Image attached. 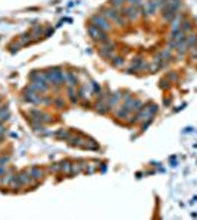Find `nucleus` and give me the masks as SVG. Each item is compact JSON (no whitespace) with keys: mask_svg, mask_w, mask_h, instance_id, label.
Listing matches in <instances>:
<instances>
[{"mask_svg":"<svg viewBox=\"0 0 197 220\" xmlns=\"http://www.w3.org/2000/svg\"><path fill=\"white\" fill-rule=\"evenodd\" d=\"M9 110H7V107H4V109L0 111V122H3V120H7L9 119Z\"/></svg>","mask_w":197,"mask_h":220,"instance_id":"nucleus-5","label":"nucleus"},{"mask_svg":"<svg viewBox=\"0 0 197 220\" xmlns=\"http://www.w3.org/2000/svg\"><path fill=\"white\" fill-rule=\"evenodd\" d=\"M124 15H125V16H128L130 19H135V18L138 16V13H137V9H135L134 6H131V7L125 9V10H124Z\"/></svg>","mask_w":197,"mask_h":220,"instance_id":"nucleus-3","label":"nucleus"},{"mask_svg":"<svg viewBox=\"0 0 197 220\" xmlns=\"http://www.w3.org/2000/svg\"><path fill=\"white\" fill-rule=\"evenodd\" d=\"M18 176V179L21 181V184L22 185H27V184H31V181H32V176L29 175V172L28 170H24V172H21L19 175H16Z\"/></svg>","mask_w":197,"mask_h":220,"instance_id":"nucleus-2","label":"nucleus"},{"mask_svg":"<svg viewBox=\"0 0 197 220\" xmlns=\"http://www.w3.org/2000/svg\"><path fill=\"white\" fill-rule=\"evenodd\" d=\"M9 159H10L9 156H1L0 157V166H6L7 161H9Z\"/></svg>","mask_w":197,"mask_h":220,"instance_id":"nucleus-8","label":"nucleus"},{"mask_svg":"<svg viewBox=\"0 0 197 220\" xmlns=\"http://www.w3.org/2000/svg\"><path fill=\"white\" fill-rule=\"evenodd\" d=\"M115 60H113V66H121L122 63H124V59H121V57H113Z\"/></svg>","mask_w":197,"mask_h":220,"instance_id":"nucleus-10","label":"nucleus"},{"mask_svg":"<svg viewBox=\"0 0 197 220\" xmlns=\"http://www.w3.org/2000/svg\"><path fill=\"white\" fill-rule=\"evenodd\" d=\"M4 173H6V167H4V166H0V178L4 176Z\"/></svg>","mask_w":197,"mask_h":220,"instance_id":"nucleus-13","label":"nucleus"},{"mask_svg":"<svg viewBox=\"0 0 197 220\" xmlns=\"http://www.w3.org/2000/svg\"><path fill=\"white\" fill-rule=\"evenodd\" d=\"M91 24H93L94 26H97L99 29H102V31H109V28H110V24H109L107 19H105L102 15H94V16L91 18Z\"/></svg>","mask_w":197,"mask_h":220,"instance_id":"nucleus-1","label":"nucleus"},{"mask_svg":"<svg viewBox=\"0 0 197 220\" xmlns=\"http://www.w3.org/2000/svg\"><path fill=\"white\" fill-rule=\"evenodd\" d=\"M56 135H57V138H60V139H68V138H69V134H68L66 131H63V129H60Z\"/></svg>","mask_w":197,"mask_h":220,"instance_id":"nucleus-7","label":"nucleus"},{"mask_svg":"<svg viewBox=\"0 0 197 220\" xmlns=\"http://www.w3.org/2000/svg\"><path fill=\"white\" fill-rule=\"evenodd\" d=\"M28 172H29V175L32 176V179H41V178H43V172H41V169H38V167H31Z\"/></svg>","mask_w":197,"mask_h":220,"instance_id":"nucleus-4","label":"nucleus"},{"mask_svg":"<svg viewBox=\"0 0 197 220\" xmlns=\"http://www.w3.org/2000/svg\"><path fill=\"white\" fill-rule=\"evenodd\" d=\"M188 28H190V22H186L184 26H183V29H188Z\"/></svg>","mask_w":197,"mask_h":220,"instance_id":"nucleus-14","label":"nucleus"},{"mask_svg":"<svg viewBox=\"0 0 197 220\" xmlns=\"http://www.w3.org/2000/svg\"><path fill=\"white\" fill-rule=\"evenodd\" d=\"M66 78H68V84H69V85L75 84V76H74V74H68Z\"/></svg>","mask_w":197,"mask_h":220,"instance_id":"nucleus-9","label":"nucleus"},{"mask_svg":"<svg viewBox=\"0 0 197 220\" xmlns=\"http://www.w3.org/2000/svg\"><path fill=\"white\" fill-rule=\"evenodd\" d=\"M110 3H112V6H115V7H118V6H121V4L124 3V0H112Z\"/></svg>","mask_w":197,"mask_h":220,"instance_id":"nucleus-11","label":"nucleus"},{"mask_svg":"<svg viewBox=\"0 0 197 220\" xmlns=\"http://www.w3.org/2000/svg\"><path fill=\"white\" fill-rule=\"evenodd\" d=\"M50 170H52V172H57V170H60V163H59V164H53V166L50 167Z\"/></svg>","mask_w":197,"mask_h":220,"instance_id":"nucleus-12","label":"nucleus"},{"mask_svg":"<svg viewBox=\"0 0 197 220\" xmlns=\"http://www.w3.org/2000/svg\"><path fill=\"white\" fill-rule=\"evenodd\" d=\"M56 104H57V107H62V106H63V101H62V100H57Z\"/></svg>","mask_w":197,"mask_h":220,"instance_id":"nucleus-15","label":"nucleus"},{"mask_svg":"<svg viewBox=\"0 0 197 220\" xmlns=\"http://www.w3.org/2000/svg\"><path fill=\"white\" fill-rule=\"evenodd\" d=\"M71 166H72V164H71L69 161H63V163H60V170L69 173V172H71Z\"/></svg>","mask_w":197,"mask_h":220,"instance_id":"nucleus-6","label":"nucleus"}]
</instances>
